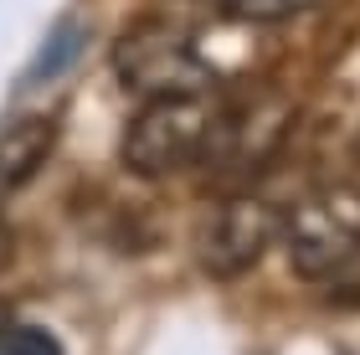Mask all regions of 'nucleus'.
<instances>
[{
  "label": "nucleus",
  "mask_w": 360,
  "mask_h": 355,
  "mask_svg": "<svg viewBox=\"0 0 360 355\" xmlns=\"http://www.w3.org/2000/svg\"><path fill=\"white\" fill-rule=\"evenodd\" d=\"M221 103L217 93H186V98H144L119 139V160L139 181H165L191 165H206L211 134H217Z\"/></svg>",
  "instance_id": "f257e3e1"
},
{
  "label": "nucleus",
  "mask_w": 360,
  "mask_h": 355,
  "mask_svg": "<svg viewBox=\"0 0 360 355\" xmlns=\"http://www.w3.org/2000/svg\"><path fill=\"white\" fill-rule=\"evenodd\" d=\"M288 263L309 283H345L360 273V186H324L283 212Z\"/></svg>",
  "instance_id": "f03ea898"
},
{
  "label": "nucleus",
  "mask_w": 360,
  "mask_h": 355,
  "mask_svg": "<svg viewBox=\"0 0 360 355\" xmlns=\"http://www.w3.org/2000/svg\"><path fill=\"white\" fill-rule=\"evenodd\" d=\"M119 77L139 98H186V93H217V62L191 41V31L139 26L119 41Z\"/></svg>",
  "instance_id": "7ed1b4c3"
},
{
  "label": "nucleus",
  "mask_w": 360,
  "mask_h": 355,
  "mask_svg": "<svg viewBox=\"0 0 360 355\" xmlns=\"http://www.w3.org/2000/svg\"><path fill=\"white\" fill-rule=\"evenodd\" d=\"M283 232V212L257 196V191H232L217 212L206 217L201 237H195V257L211 278H237L257 257L268 252V242Z\"/></svg>",
  "instance_id": "20e7f679"
},
{
  "label": "nucleus",
  "mask_w": 360,
  "mask_h": 355,
  "mask_svg": "<svg viewBox=\"0 0 360 355\" xmlns=\"http://www.w3.org/2000/svg\"><path fill=\"white\" fill-rule=\"evenodd\" d=\"M288 124H293V108H288V103H273V98L248 103V108H232V114L221 108L206 160H211V165H221L226 175H232V170L248 175V170L268 165V160L278 155V144H283Z\"/></svg>",
  "instance_id": "39448f33"
},
{
  "label": "nucleus",
  "mask_w": 360,
  "mask_h": 355,
  "mask_svg": "<svg viewBox=\"0 0 360 355\" xmlns=\"http://www.w3.org/2000/svg\"><path fill=\"white\" fill-rule=\"evenodd\" d=\"M52 144H57V119L46 114H26L21 124H11L0 134V206L46 165Z\"/></svg>",
  "instance_id": "423d86ee"
},
{
  "label": "nucleus",
  "mask_w": 360,
  "mask_h": 355,
  "mask_svg": "<svg viewBox=\"0 0 360 355\" xmlns=\"http://www.w3.org/2000/svg\"><path fill=\"white\" fill-rule=\"evenodd\" d=\"M319 6H324V0H221V15L248 21V26H278V21L309 15V11H319Z\"/></svg>",
  "instance_id": "0eeeda50"
},
{
  "label": "nucleus",
  "mask_w": 360,
  "mask_h": 355,
  "mask_svg": "<svg viewBox=\"0 0 360 355\" xmlns=\"http://www.w3.org/2000/svg\"><path fill=\"white\" fill-rule=\"evenodd\" d=\"M0 355H62V345L37 325H0Z\"/></svg>",
  "instance_id": "6e6552de"
}]
</instances>
